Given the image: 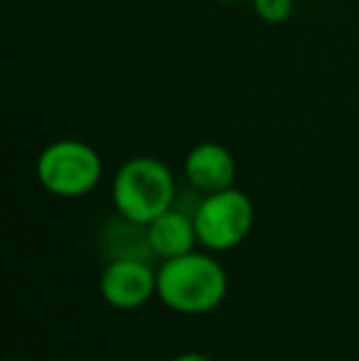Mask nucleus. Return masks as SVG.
I'll use <instances>...</instances> for the list:
<instances>
[{
	"label": "nucleus",
	"instance_id": "nucleus-1",
	"mask_svg": "<svg viewBox=\"0 0 359 361\" xmlns=\"http://www.w3.org/2000/svg\"><path fill=\"white\" fill-rule=\"evenodd\" d=\"M226 273L219 261L207 253L190 251L168 258L158 268V298L180 314H207L226 298Z\"/></svg>",
	"mask_w": 359,
	"mask_h": 361
},
{
	"label": "nucleus",
	"instance_id": "nucleus-2",
	"mask_svg": "<svg viewBox=\"0 0 359 361\" xmlns=\"http://www.w3.org/2000/svg\"><path fill=\"white\" fill-rule=\"evenodd\" d=\"M111 197L126 221L148 226L153 219L173 209L175 180L163 160L150 155L130 157L114 177Z\"/></svg>",
	"mask_w": 359,
	"mask_h": 361
},
{
	"label": "nucleus",
	"instance_id": "nucleus-3",
	"mask_svg": "<svg viewBox=\"0 0 359 361\" xmlns=\"http://www.w3.org/2000/svg\"><path fill=\"white\" fill-rule=\"evenodd\" d=\"M101 165L99 152L82 140H57L47 145L37 157V180L49 195L74 200L84 197L99 185Z\"/></svg>",
	"mask_w": 359,
	"mask_h": 361
},
{
	"label": "nucleus",
	"instance_id": "nucleus-4",
	"mask_svg": "<svg viewBox=\"0 0 359 361\" xmlns=\"http://www.w3.org/2000/svg\"><path fill=\"white\" fill-rule=\"evenodd\" d=\"M254 226V204L241 190H221L205 195L195 212L197 238L209 251L236 248Z\"/></svg>",
	"mask_w": 359,
	"mask_h": 361
},
{
	"label": "nucleus",
	"instance_id": "nucleus-5",
	"mask_svg": "<svg viewBox=\"0 0 359 361\" xmlns=\"http://www.w3.org/2000/svg\"><path fill=\"white\" fill-rule=\"evenodd\" d=\"M101 298L116 310H138L158 295V273L140 258H116L101 273Z\"/></svg>",
	"mask_w": 359,
	"mask_h": 361
},
{
	"label": "nucleus",
	"instance_id": "nucleus-6",
	"mask_svg": "<svg viewBox=\"0 0 359 361\" xmlns=\"http://www.w3.org/2000/svg\"><path fill=\"white\" fill-rule=\"evenodd\" d=\"M185 175L195 190L212 195L234 187L236 162L231 152L219 143H200L185 157Z\"/></svg>",
	"mask_w": 359,
	"mask_h": 361
},
{
	"label": "nucleus",
	"instance_id": "nucleus-7",
	"mask_svg": "<svg viewBox=\"0 0 359 361\" xmlns=\"http://www.w3.org/2000/svg\"><path fill=\"white\" fill-rule=\"evenodd\" d=\"M145 241H148V248H153L155 256H160L163 261L195 251V246L200 243L195 216H187L178 209H168L145 226Z\"/></svg>",
	"mask_w": 359,
	"mask_h": 361
},
{
	"label": "nucleus",
	"instance_id": "nucleus-8",
	"mask_svg": "<svg viewBox=\"0 0 359 361\" xmlns=\"http://www.w3.org/2000/svg\"><path fill=\"white\" fill-rule=\"evenodd\" d=\"M254 10L264 23L281 25L293 15V0H254Z\"/></svg>",
	"mask_w": 359,
	"mask_h": 361
},
{
	"label": "nucleus",
	"instance_id": "nucleus-9",
	"mask_svg": "<svg viewBox=\"0 0 359 361\" xmlns=\"http://www.w3.org/2000/svg\"><path fill=\"white\" fill-rule=\"evenodd\" d=\"M173 361H214V359H212V357H207V354L187 352V354H180V357H175Z\"/></svg>",
	"mask_w": 359,
	"mask_h": 361
},
{
	"label": "nucleus",
	"instance_id": "nucleus-10",
	"mask_svg": "<svg viewBox=\"0 0 359 361\" xmlns=\"http://www.w3.org/2000/svg\"><path fill=\"white\" fill-rule=\"evenodd\" d=\"M221 3H236V0H221Z\"/></svg>",
	"mask_w": 359,
	"mask_h": 361
}]
</instances>
